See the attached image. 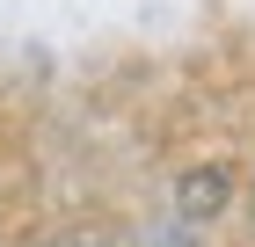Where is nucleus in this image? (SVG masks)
Listing matches in <instances>:
<instances>
[{"instance_id":"obj_1","label":"nucleus","mask_w":255,"mask_h":247,"mask_svg":"<svg viewBox=\"0 0 255 247\" xmlns=\"http://www.w3.org/2000/svg\"><path fill=\"white\" fill-rule=\"evenodd\" d=\"M219 196H226V182H219V174H190V182H182V211H190V218H197V211H212Z\"/></svg>"}]
</instances>
